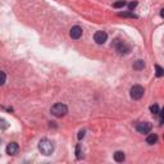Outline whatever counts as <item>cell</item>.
I'll return each instance as SVG.
<instances>
[{"label": "cell", "mask_w": 164, "mask_h": 164, "mask_svg": "<svg viewBox=\"0 0 164 164\" xmlns=\"http://www.w3.org/2000/svg\"><path fill=\"white\" fill-rule=\"evenodd\" d=\"M38 150H40L42 155L49 157L54 151V142L50 141L49 139H41L38 141Z\"/></svg>", "instance_id": "1"}, {"label": "cell", "mask_w": 164, "mask_h": 164, "mask_svg": "<svg viewBox=\"0 0 164 164\" xmlns=\"http://www.w3.org/2000/svg\"><path fill=\"white\" fill-rule=\"evenodd\" d=\"M50 112H51V114L54 115V117H56V118H62V117H64V115H65L67 113H68V107H67L65 104L56 103V104H54L53 107H51Z\"/></svg>", "instance_id": "2"}, {"label": "cell", "mask_w": 164, "mask_h": 164, "mask_svg": "<svg viewBox=\"0 0 164 164\" xmlns=\"http://www.w3.org/2000/svg\"><path fill=\"white\" fill-rule=\"evenodd\" d=\"M112 46H113L114 49L118 51V54H121V55H126V54H128V53L131 51V47H130L126 42H123L122 40H119V38H115V40L113 41V44H112Z\"/></svg>", "instance_id": "3"}, {"label": "cell", "mask_w": 164, "mask_h": 164, "mask_svg": "<svg viewBox=\"0 0 164 164\" xmlns=\"http://www.w3.org/2000/svg\"><path fill=\"white\" fill-rule=\"evenodd\" d=\"M144 92H145V90H144V87L141 85H135L131 87V91H130V95L131 98L133 100H140L142 96H144Z\"/></svg>", "instance_id": "4"}, {"label": "cell", "mask_w": 164, "mask_h": 164, "mask_svg": "<svg viewBox=\"0 0 164 164\" xmlns=\"http://www.w3.org/2000/svg\"><path fill=\"white\" fill-rule=\"evenodd\" d=\"M151 130H153V124L150 122H140L137 126H136V131L139 133H142V135L150 133Z\"/></svg>", "instance_id": "5"}, {"label": "cell", "mask_w": 164, "mask_h": 164, "mask_svg": "<svg viewBox=\"0 0 164 164\" xmlns=\"http://www.w3.org/2000/svg\"><path fill=\"white\" fill-rule=\"evenodd\" d=\"M107 38H108V35L105 31H96L95 35H94V40L96 44H99V45H103L105 44V41H107Z\"/></svg>", "instance_id": "6"}, {"label": "cell", "mask_w": 164, "mask_h": 164, "mask_svg": "<svg viewBox=\"0 0 164 164\" xmlns=\"http://www.w3.org/2000/svg\"><path fill=\"white\" fill-rule=\"evenodd\" d=\"M69 36H71V38H73V40H78V38L82 36V28L80 26H73L69 31Z\"/></svg>", "instance_id": "7"}, {"label": "cell", "mask_w": 164, "mask_h": 164, "mask_svg": "<svg viewBox=\"0 0 164 164\" xmlns=\"http://www.w3.org/2000/svg\"><path fill=\"white\" fill-rule=\"evenodd\" d=\"M19 150V145L17 142H11L9 145L7 146V154L8 155H16Z\"/></svg>", "instance_id": "8"}, {"label": "cell", "mask_w": 164, "mask_h": 164, "mask_svg": "<svg viewBox=\"0 0 164 164\" xmlns=\"http://www.w3.org/2000/svg\"><path fill=\"white\" fill-rule=\"evenodd\" d=\"M124 159H126V155H124L123 151H115L114 153V160L117 163H123Z\"/></svg>", "instance_id": "9"}, {"label": "cell", "mask_w": 164, "mask_h": 164, "mask_svg": "<svg viewBox=\"0 0 164 164\" xmlns=\"http://www.w3.org/2000/svg\"><path fill=\"white\" fill-rule=\"evenodd\" d=\"M157 141H158V135L157 133H150L146 137V144H149V145H154V144H157Z\"/></svg>", "instance_id": "10"}, {"label": "cell", "mask_w": 164, "mask_h": 164, "mask_svg": "<svg viewBox=\"0 0 164 164\" xmlns=\"http://www.w3.org/2000/svg\"><path fill=\"white\" fill-rule=\"evenodd\" d=\"M144 68H145V62H144V60L139 59V60H136V62L133 63V69L141 71V69H144Z\"/></svg>", "instance_id": "11"}, {"label": "cell", "mask_w": 164, "mask_h": 164, "mask_svg": "<svg viewBox=\"0 0 164 164\" xmlns=\"http://www.w3.org/2000/svg\"><path fill=\"white\" fill-rule=\"evenodd\" d=\"M159 107H158V105L157 104H154V105H151V107H150V112L154 114V115H158L159 114Z\"/></svg>", "instance_id": "12"}, {"label": "cell", "mask_w": 164, "mask_h": 164, "mask_svg": "<svg viewBox=\"0 0 164 164\" xmlns=\"http://www.w3.org/2000/svg\"><path fill=\"white\" fill-rule=\"evenodd\" d=\"M5 81H7V74H5V72L0 71V86H3L5 83Z\"/></svg>", "instance_id": "13"}, {"label": "cell", "mask_w": 164, "mask_h": 164, "mask_svg": "<svg viewBox=\"0 0 164 164\" xmlns=\"http://www.w3.org/2000/svg\"><path fill=\"white\" fill-rule=\"evenodd\" d=\"M126 4H127V3L124 2V0H119V2H115V3L113 4V8H123Z\"/></svg>", "instance_id": "14"}, {"label": "cell", "mask_w": 164, "mask_h": 164, "mask_svg": "<svg viewBox=\"0 0 164 164\" xmlns=\"http://www.w3.org/2000/svg\"><path fill=\"white\" fill-rule=\"evenodd\" d=\"M155 71H157V77H162L163 74H164V69L162 68V67L160 65H155Z\"/></svg>", "instance_id": "15"}, {"label": "cell", "mask_w": 164, "mask_h": 164, "mask_svg": "<svg viewBox=\"0 0 164 164\" xmlns=\"http://www.w3.org/2000/svg\"><path fill=\"white\" fill-rule=\"evenodd\" d=\"M9 127V123L5 119H0V130H7Z\"/></svg>", "instance_id": "16"}, {"label": "cell", "mask_w": 164, "mask_h": 164, "mask_svg": "<svg viewBox=\"0 0 164 164\" xmlns=\"http://www.w3.org/2000/svg\"><path fill=\"white\" fill-rule=\"evenodd\" d=\"M76 157H77V159H81V145L80 144H77V146H76Z\"/></svg>", "instance_id": "17"}, {"label": "cell", "mask_w": 164, "mask_h": 164, "mask_svg": "<svg viewBox=\"0 0 164 164\" xmlns=\"http://www.w3.org/2000/svg\"><path fill=\"white\" fill-rule=\"evenodd\" d=\"M121 17H130V18H137V16H135L132 13H119Z\"/></svg>", "instance_id": "18"}, {"label": "cell", "mask_w": 164, "mask_h": 164, "mask_svg": "<svg viewBox=\"0 0 164 164\" xmlns=\"http://www.w3.org/2000/svg\"><path fill=\"white\" fill-rule=\"evenodd\" d=\"M136 5H137V3H136V2H132V3H130V4H128V9H130V11H133V9L136 8Z\"/></svg>", "instance_id": "19"}, {"label": "cell", "mask_w": 164, "mask_h": 164, "mask_svg": "<svg viewBox=\"0 0 164 164\" xmlns=\"http://www.w3.org/2000/svg\"><path fill=\"white\" fill-rule=\"evenodd\" d=\"M83 136H85V131H80L78 132V140H82Z\"/></svg>", "instance_id": "20"}]
</instances>
